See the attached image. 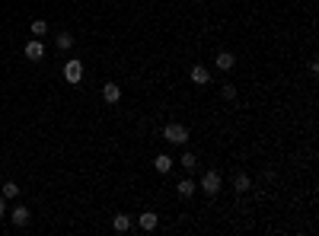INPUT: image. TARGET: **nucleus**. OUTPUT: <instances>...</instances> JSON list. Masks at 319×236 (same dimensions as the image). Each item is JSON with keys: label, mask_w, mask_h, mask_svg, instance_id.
Returning a JSON list of instances; mask_svg holds the SVG:
<instances>
[{"label": "nucleus", "mask_w": 319, "mask_h": 236, "mask_svg": "<svg viewBox=\"0 0 319 236\" xmlns=\"http://www.w3.org/2000/svg\"><path fill=\"white\" fill-rule=\"evenodd\" d=\"M32 35H48V23H45V19H35V23H32Z\"/></svg>", "instance_id": "nucleus-17"}, {"label": "nucleus", "mask_w": 319, "mask_h": 236, "mask_svg": "<svg viewBox=\"0 0 319 236\" xmlns=\"http://www.w3.org/2000/svg\"><path fill=\"white\" fill-rule=\"evenodd\" d=\"M10 220H13V227H26V223H29V207L16 205L13 211H10Z\"/></svg>", "instance_id": "nucleus-7"}, {"label": "nucleus", "mask_w": 319, "mask_h": 236, "mask_svg": "<svg viewBox=\"0 0 319 236\" xmlns=\"http://www.w3.org/2000/svg\"><path fill=\"white\" fill-rule=\"evenodd\" d=\"M112 227L118 230V233H128V230H131V217H128V214H115Z\"/></svg>", "instance_id": "nucleus-13"}, {"label": "nucleus", "mask_w": 319, "mask_h": 236, "mask_svg": "<svg viewBox=\"0 0 319 236\" xmlns=\"http://www.w3.org/2000/svg\"><path fill=\"white\" fill-rule=\"evenodd\" d=\"M191 83H195V86H207V83H211V70L201 67V64H195V67H191Z\"/></svg>", "instance_id": "nucleus-5"}, {"label": "nucleus", "mask_w": 319, "mask_h": 236, "mask_svg": "<svg viewBox=\"0 0 319 236\" xmlns=\"http://www.w3.org/2000/svg\"><path fill=\"white\" fill-rule=\"evenodd\" d=\"M3 211H7V205H3V195H0V217H3Z\"/></svg>", "instance_id": "nucleus-19"}, {"label": "nucleus", "mask_w": 319, "mask_h": 236, "mask_svg": "<svg viewBox=\"0 0 319 236\" xmlns=\"http://www.w3.org/2000/svg\"><path fill=\"white\" fill-rule=\"evenodd\" d=\"M64 80H67L70 86H77L80 80H83V64H80V61H67V64H64Z\"/></svg>", "instance_id": "nucleus-3"}, {"label": "nucleus", "mask_w": 319, "mask_h": 236, "mask_svg": "<svg viewBox=\"0 0 319 236\" xmlns=\"http://www.w3.org/2000/svg\"><path fill=\"white\" fill-rule=\"evenodd\" d=\"M233 189H236V191H239V195H246V191H249V189H252V182H249V175H246V173H236V175H233Z\"/></svg>", "instance_id": "nucleus-9"}, {"label": "nucleus", "mask_w": 319, "mask_h": 236, "mask_svg": "<svg viewBox=\"0 0 319 236\" xmlns=\"http://www.w3.org/2000/svg\"><path fill=\"white\" fill-rule=\"evenodd\" d=\"M137 227L144 230V233H153V230L160 227V217H157V214H153V211H144V214H141V217H137Z\"/></svg>", "instance_id": "nucleus-4"}, {"label": "nucleus", "mask_w": 319, "mask_h": 236, "mask_svg": "<svg viewBox=\"0 0 319 236\" xmlns=\"http://www.w3.org/2000/svg\"><path fill=\"white\" fill-rule=\"evenodd\" d=\"M163 141H169V144H185L189 141V128L179 122H169L166 128H163Z\"/></svg>", "instance_id": "nucleus-2"}, {"label": "nucleus", "mask_w": 319, "mask_h": 236, "mask_svg": "<svg viewBox=\"0 0 319 236\" xmlns=\"http://www.w3.org/2000/svg\"><path fill=\"white\" fill-rule=\"evenodd\" d=\"M153 169H157V173H169V169H173V157H166V153H160L157 160H153Z\"/></svg>", "instance_id": "nucleus-12"}, {"label": "nucleus", "mask_w": 319, "mask_h": 236, "mask_svg": "<svg viewBox=\"0 0 319 236\" xmlns=\"http://www.w3.org/2000/svg\"><path fill=\"white\" fill-rule=\"evenodd\" d=\"M102 99H106V102H118V99H122V86H118V83H106V86H102Z\"/></svg>", "instance_id": "nucleus-8"}, {"label": "nucleus", "mask_w": 319, "mask_h": 236, "mask_svg": "<svg viewBox=\"0 0 319 236\" xmlns=\"http://www.w3.org/2000/svg\"><path fill=\"white\" fill-rule=\"evenodd\" d=\"M54 45L61 48V51H67V48H74V35H70V32H61V35L54 38Z\"/></svg>", "instance_id": "nucleus-15"}, {"label": "nucleus", "mask_w": 319, "mask_h": 236, "mask_svg": "<svg viewBox=\"0 0 319 236\" xmlns=\"http://www.w3.org/2000/svg\"><path fill=\"white\" fill-rule=\"evenodd\" d=\"M214 64H217V67H221V70H233L236 58H233V54H230V51H221V54H217V61H214Z\"/></svg>", "instance_id": "nucleus-11"}, {"label": "nucleus", "mask_w": 319, "mask_h": 236, "mask_svg": "<svg viewBox=\"0 0 319 236\" xmlns=\"http://www.w3.org/2000/svg\"><path fill=\"white\" fill-rule=\"evenodd\" d=\"M198 189L205 191L207 198H214V195H217V191L223 189V179H221V173H217V169H207V173L201 175V185H198Z\"/></svg>", "instance_id": "nucleus-1"}, {"label": "nucleus", "mask_w": 319, "mask_h": 236, "mask_svg": "<svg viewBox=\"0 0 319 236\" xmlns=\"http://www.w3.org/2000/svg\"><path fill=\"white\" fill-rule=\"evenodd\" d=\"M3 198H19V185H16V182H3Z\"/></svg>", "instance_id": "nucleus-16"}, {"label": "nucleus", "mask_w": 319, "mask_h": 236, "mask_svg": "<svg viewBox=\"0 0 319 236\" xmlns=\"http://www.w3.org/2000/svg\"><path fill=\"white\" fill-rule=\"evenodd\" d=\"M179 163H182V169H185V173H195V166H198V157H195V153H182V160H179Z\"/></svg>", "instance_id": "nucleus-14"}, {"label": "nucleus", "mask_w": 319, "mask_h": 236, "mask_svg": "<svg viewBox=\"0 0 319 236\" xmlns=\"http://www.w3.org/2000/svg\"><path fill=\"white\" fill-rule=\"evenodd\" d=\"M223 99H236V86L223 83Z\"/></svg>", "instance_id": "nucleus-18"}, {"label": "nucleus", "mask_w": 319, "mask_h": 236, "mask_svg": "<svg viewBox=\"0 0 319 236\" xmlns=\"http://www.w3.org/2000/svg\"><path fill=\"white\" fill-rule=\"evenodd\" d=\"M26 58H29V61H42V58H45V45H42L38 38H32L29 45H26Z\"/></svg>", "instance_id": "nucleus-6"}, {"label": "nucleus", "mask_w": 319, "mask_h": 236, "mask_svg": "<svg viewBox=\"0 0 319 236\" xmlns=\"http://www.w3.org/2000/svg\"><path fill=\"white\" fill-rule=\"evenodd\" d=\"M175 191H179V198H191V195L198 191V185L191 182V179H182V182L175 185Z\"/></svg>", "instance_id": "nucleus-10"}]
</instances>
